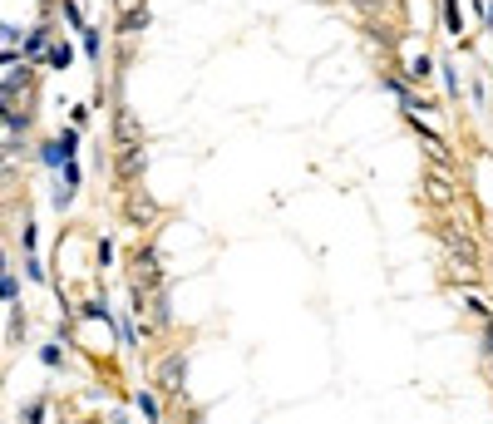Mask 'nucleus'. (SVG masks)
I'll use <instances>...</instances> for the list:
<instances>
[{
    "label": "nucleus",
    "instance_id": "nucleus-3",
    "mask_svg": "<svg viewBox=\"0 0 493 424\" xmlns=\"http://www.w3.org/2000/svg\"><path fill=\"white\" fill-rule=\"evenodd\" d=\"M65 20H70L74 30H89V25H84V15H79V6H74V0H65Z\"/></svg>",
    "mask_w": 493,
    "mask_h": 424
},
{
    "label": "nucleus",
    "instance_id": "nucleus-1",
    "mask_svg": "<svg viewBox=\"0 0 493 424\" xmlns=\"http://www.w3.org/2000/svg\"><path fill=\"white\" fill-rule=\"evenodd\" d=\"M45 59H50L54 70H70V59H74V50H70L65 40H59V45H50V50H45Z\"/></svg>",
    "mask_w": 493,
    "mask_h": 424
},
{
    "label": "nucleus",
    "instance_id": "nucleus-2",
    "mask_svg": "<svg viewBox=\"0 0 493 424\" xmlns=\"http://www.w3.org/2000/svg\"><path fill=\"white\" fill-rule=\"evenodd\" d=\"M444 30H449V35H459V30H464V15H459V0H444Z\"/></svg>",
    "mask_w": 493,
    "mask_h": 424
},
{
    "label": "nucleus",
    "instance_id": "nucleus-5",
    "mask_svg": "<svg viewBox=\"0 0 493 424\" xmlns=\"http://www.w3.org/2000/svg\"><path fill=\"white\" fill-rule=\"evenodd\" d=\"M138 410H143L148 419H158V400H153V395H138Z\"/></svg>",
    "mask_w": 493,
    "mask_h": 424
},
{
    "label": "nucleus",
    "instance_id": "nucleus-4",
    "mask_svg": "<svg viewBox=\"0 0 493 424\" xmlns=\"http://www.w3.org/2000/svg\"><path fill=\"white\" fill-rule=\"evenodd\" d=\"M79 35H84V50L99 59V30H79Z\"/></svg>",
    "mask_w": 493,
    "mask_h": 424
},
{
    "label": "nucleus",
    "instance_id": "nucleus-6",
    "mask_svg": "<svg viewBox=\"0 0 493 424\" xmlns=\"http://www.w3.org/2000/svg\"><path fill=\"white\" fill-rule=\"evenodd\" d=\"M0 301H15V282L10 277H0Z\"/></svg>",
    "mask_w": 493,
    "mask_h": 424
}]
</instances>
